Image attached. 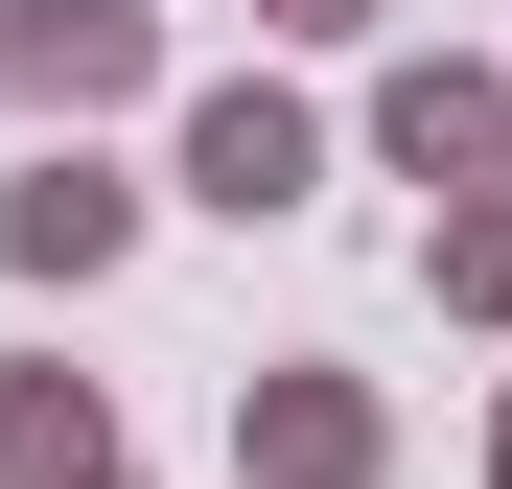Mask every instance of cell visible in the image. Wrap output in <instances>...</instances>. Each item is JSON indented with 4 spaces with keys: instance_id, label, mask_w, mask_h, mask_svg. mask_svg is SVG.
I'll return each instance as SVG.
<instances>
[{
    "instance_id": "obj_1",
    "label": "cell",
    "mask_w": 512,
    "mask_h": 489,
    "mask_svg": "<svg viewBox=\"0 0 512 489\" xmlns=\"http://www.w3.org/2000/svg\"><path fill=\"white\" fill-rule=\"evenodd\" d=\"M210 187H233V210H280V187H303V117H256V94H233V117H210Z\"/></svg>"
}]
</instances>
